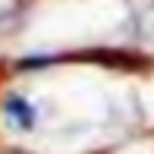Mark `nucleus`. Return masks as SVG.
Instances as JSON below:
<instances>
[]
</instances>
